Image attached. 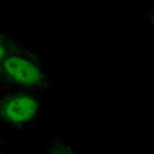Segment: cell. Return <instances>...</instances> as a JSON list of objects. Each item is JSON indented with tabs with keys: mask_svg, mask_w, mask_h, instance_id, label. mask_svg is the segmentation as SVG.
<instances>
[{
	"mask_svg": "<svg viewBox=\"0 0 154 154\" xmlns=\"http://www.w3.org/2000/svg\"><path fill=\"white\" fill-rule=\"evenodd\" d=\"M50 71L42 56L25 41L0 63V91H24L49 97Z\"/></svg>",
	"mask_w": 154,
	"mask_h": 154,
	"instance_id": "cell-1",
	"label": "cell"
},
{
	"mask_svg": "<svg viewBox=\"0 0 154 154\" xmlns=\"http://www.w3.org/2000/svg\"><path fill=\"white\" fill-rule=\"evenodd\" d=\"M42 96L24 91H0V123L16 132H31L44 112Z\"/></svg>",
	"mask_w": 154,
	"mask_h": 154,
	"instance_id": "cell-2",
	"label": "cell"
},
{
	"mask_svg": "<svg viewBox=\"0 0 154 154\" xmlns=\"http://www.w3.org/2000/svg\"><path fill=\"white\" fill-rule=\"evenodd\" d=\"M43 154H79V152L61 131H57L46 143Z\"/></svg>",
	"mask_w": 154,
	"mask_h": 154,
	"instance_id": "cell-3",
	"label": "cell"
},
{
	"mask_svg": "<svg viewBox=\"0 0 154 154\" xmlns=\"http://www.w3.org/2000/svg\"><path fill=\"white\" fill-rule=\"evenodd\" d=\"M23 42L24 40L21 38L14 36L4 29H0V63Z\"/></svg>",
	"mask_w": 154,
	"mask_h": 154,
	"instance_id": "cell-4",
	"label": "cell"
},
{
	"mask_svg": "<svg viewBox=\"0 0 154 154\" xmlns=\"http://www.w3.org/2000/svg\"><path fill=\"white\" fill-rule=\"evenodd\" d=\"M143 17L145 18L146 22L149 24L150 29L154 30V9H149L144 12Z\"/></svg>",
	"mask_w": 154,
	"mask_h": 154,
	"instance_id": "cell-5",
	"label": "cell"
},
{
	"mask_svg": "<svg viewBox=\"0 0 154 154\" xmlns=\"http://www.w3.org/2000/svg\"><path fill=\"white\" fill-rule=\"evenodd\" d=\"M0 154H6L4 137H3V134H2L1 131H0Z\"/></svg>",
	"mask_w": 154,
	"mask_h": 154,
	"instance_id": "cell-6",
	"label": "cell"
}]
</instances>
